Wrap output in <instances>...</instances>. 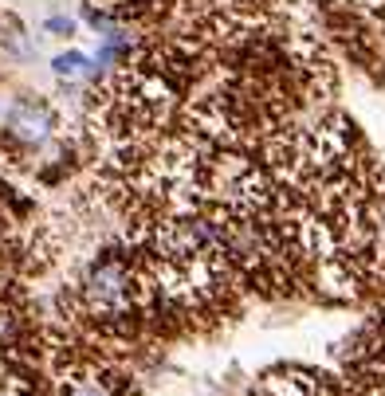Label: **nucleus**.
<instances>
[{
	"label": "nucleus",
	"mask_w": 385,
	"mask_h": 396,
	"mask_svg": "<svg viewBox=\"0 0 385 396\" xmlns=\"http://www.w3.org/2000/svg\"><path fill=\"white\" fill-rule=\"evenodd\" d=\"M55 75H91V63H87L83 51H67L55 60Z\"/></svg>",
	"instance_id": "nucleus-4"
},
{
	"label": "nucleus",
	"mask_w": 385,
	"mask_h": 396,
	"mask_svg": "<svg viewBox=\"0 0 385 396\" xmlns=\"http://www.w3.org/2000/svg\"><path fill=\"white\" fill-rule=\"evenodd\" d=\"M63 396H118V388H114L111 373H99L94 365H79L63 377Z\"/></svg>",
	"instance_id": "nucleus-3"
},
{
	"label": "nucleus",
	"mask_w": 385,
	"mask_h": 396,
	"mask_svg": "<svg viewBox=\"0 0 385 396\" xmlns=\"http://www.w3.org/2000/svg\"><path fill=\"white\" fill-rule=\"evenodd\" d=\"M83 302L94 318H106V322L130 314V306H134V263H130L118 247H106V251L87 267Z\"/></svg>",
	"instance_id": "nucleus-1"
},
{
	"label": "nucleus",
	"mask_w": 385,
	"mask_h": 396,
	"mask_svg": "<svg viewBox=\"0 0 385 396\" xmlns=\"http://www.w3.org/2000/svg\"><path fill=\"white\" fill-rule=\"evenodd\" d=\"M52 126H55L52 106L32 102V98H20L16 106L9 110V118H4V142L20 145V149H35V145H43L48 137H52Z\"/></svg>",
	"instance_id": "nucleus-2"
},
{
	"label": "nucleus",
	"mask_w": 385,
	"mask_h": 396,
	"mask_svg": "<svg viewBox=\"0 0 385 396\" xmlns=\"http://www.w3.org/2000/svg\"><path fill=\"white\" fill-rule=\"evenodd\" d=\"M48 28H52L55 35H71V20H48Z\"/></svg>",
	"instance_id": "nucleus-5"
}]
</instances>
